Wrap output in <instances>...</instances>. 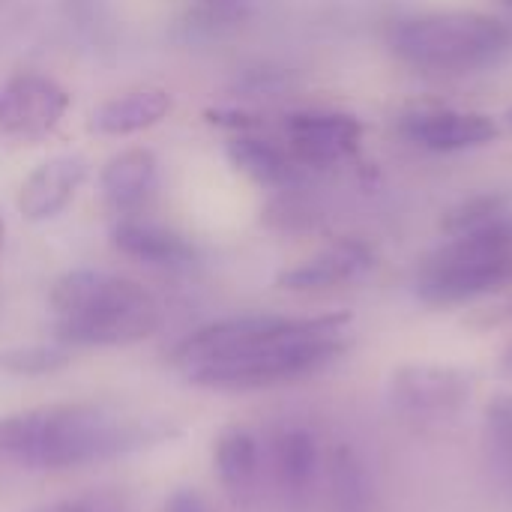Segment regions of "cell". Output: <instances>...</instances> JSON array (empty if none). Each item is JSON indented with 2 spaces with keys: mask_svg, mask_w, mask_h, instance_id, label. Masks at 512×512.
I'll use <instances>...</instances> for the list:
<instances>
[{
  "mask_svg": "<svg viewBox=\"0 0 512 512\" xmlns=\"http://www.w3.org/2000/svg\"><path fill=\"white\" fill-rule=\"evenodd\" d=\"M168 420L123 417L105 405H45L0 417V462L36 471H66L108 462L177 438Z\"/></svg>",
  "mask_w": 512,
  "mask_h": 512,
  "instance_id": "6da1fadb",
  "label": "cell"
},
{
  "mask_svg": "<svg viewBox=\"0 0 512 512\" xmlns=\"http://www.w3.org/2000/svg\"><path fill=\"white\" fill-rule=\"evenodd\" d=\"M351 312L294 318L285 330L237 351L186 366V378L210 390H264L309 378L345 351Z\"/></svg>",
  "mask_w": 512,
  "mask_h": 512,
  "instance_id": "7a4b0ae2",
  "label": "cell"
},
{
  "mask_svg": "<svg viewBox=\"0 0 512 512\" xmlns=\"http://www.w3.org/2000/svg\"><path fill=\"white\" fill-rule=\"evenodd\" d=\"M57 342L66 348H117L159 333L162 306L135 279L105 270H72L51 288Z\"/></svg>",
  "mask_w": 512,
  "mask_h": 512,
  "instance_id": "3957f363",
  "label": "cell"
},
{
  "mask_svg": "<svg viewBox=\"0 0 512 512\" xmlns=\"http://www.w3.org/2000/svg\"><path fill=\"white\" fill-rule=\"evenodd\" d=\"M390 54L423 75H477L512 54V21L474 9L396 18L384 36Z\"/></svg>",
  "mask_w": 512,
  "mask_h": 512,
  "instance_id": "277c9868",
  "label": "cell"
},
{
  "mask_svg": "<svg viewBox=\"0 0 512 512\" xmlns=\"http://www.w3.org/2000/svg\"><path fill=\"white\" fill-rule=\"evenodd\" d=\"M512 285V216L450 234L417 270L414 291L429 309H453Z\"/></svg>",
  "mask_w": 512,
  "mask_h": 512,
  "instance_id": "5b68a950",
  "label": "cell"
},
{
  "mask_svg": "<svg viewBox=\"0 0 512 512\" xmlns=\"http://www.w3.org/2000/svg\"><path fill=\"white\" fill-rule=\"evenodd\" d=\"M363 132V120L348 111L306 108L285 117L288 150L306 168H333L342 159L354 156Z\"/></svg>",
  "mask_w": 512,
  "mask_h": 512,
  "instance_id": "8992f818",
  "label": "cell"
},
{
  "mask_svg": "<svg viewBox=\"0 0 512 512\" xmlns=\"http://www.w3.org/2000/svg\"><path fill=\"white\" fill-rule=\"evenodd\" d=\"M69 108V93L48 75L15 72L0 84V138L48 135Z\"/></svg>",
  "mask_w": 512,
  "mask_h": 512,
  "instance_id": "52a82bcc",
  "label": "cell"
},
{
  "mask_svg": "<svg viewBox=\"0 0 512 512\" xmlns=\"http://www.w3.org/2000/svg\"><path fill=\"white\" fill-rule=\"evenodd\" d=\"M474 396V378L456 366L411 363L399 366L390 378V399L399 411L414 417L459 414Z\"/></svg>",
  "mask_w": 512,
  "mask_h": 512,
  "instance_id": "ba28073f",
  "label": "cell"
},
{
  "mask_svg": "<svg viewBox=\"0 0 512 512\" xmlns=\"http://www.w3.org/2000/svg\"><path fill=\"white\" fill-rule=\"evenodd\" d=\"M399 135L426 153H465L501 138V123L486 111L423 108L399 120Z\"/></svg>",
  "mask_w": 512,
  "mask_h": 512,
  "instance_id": "9c48e42d",
  "label": "cell"
},
{
  "mask_svg": "<svg viewBox=\"0 0 512 512\" xmlns=\"http://www.w3.org/2000/svg\"><path fill=\"white\" fill-rule=\"evenodd\" d=\"M372 267H375V249L366 240L345 237V240L324 246L321 252H315L306 261L285 267L276 276V288L291 291V294L330 291V288H339V285H348V282L366 276Z\"/></svg>",
  "mask_w": 512,
  "mask_h": 512,
  "instance_id": "30bf717a",
  "label": "cell"
},
{
  "mask_svg": "<svg viewBox=\"0 0 512 512\" xmlns=\"http://www.w3.org/2000/svg\"><path fill=\"white\" fill-rule=\"evenodd\" d=\"M159 189V162L153 150L132 147L111 156L99 171L102 201L117 213V219L141 216Z\"/></svg>",
  "mask_w": 512,
  "mask_h": 512,
  "instance_id": "8fae6325",
  "label": "cell"
},
{
  "mask_svg": "<svg viewBox=\"0 0 512 512\" xmlns=\"http://www.w3.org/2000/svg\"><path fill=\"white\" fill-rule=\"evenodd\" d=\"M87 177V159L81 153H60L45 159L18 192V213L27 222H48L66 210Z\"/></svg>",
  "mask_w": 512,
  "mask_h": 512,
  "instance_id": "7c38bea8",
  "label": "cell"
},
{
  "mask_svg": "<svg viewBox=\"0 0 512 512\" xmlns=\"http://www.w3.org/2000/svg\"><path fill=\"white\" fill-rule=\"evenodd\" d=\"M111 243L126 258L150 267H186L195 258V249L186 237L141 216L117 219L111 228Z\"/></svg>",
  "mask_w": 512,
  "mask_h": 512,
  "instance_id": "4fadbf2b",
  "label": "cell"
},
{
  "mask_svg": "<svg viewBox=\"0 0 512 512\" xmlns=\"http://www.w3.org/2000/svg\"><path fill=\"white\" fill-rule=\"evenodd\" d=\"M171 108H174V99L168 90H159V87L129 90L123 96L102 102L90 114V129L99 135H111V138L135 135L162 123L171 114Z\"/></svg>",
  "mask_w": 512,
  "mask_h": 512,
  "instance_id": "5bb4252c",
  "label": "cell"
},
{
  "mask_svg": "<svg viewBox=\"0 0 512 512\" xmlns=\"http://www.w3.org/2000/svg\"><path fill=\"white\" fill-rule=\"evenodd\" d=\"M225 153L231 165L261 189H285L300 177V162L291 156V150L258 135L240 132L228 141Z\"/></svg>",
  "mask_w": 512,
  "mask_h": 512,
  "instance_id": "9a60e30c",
  "label": "cell"
},
{
  "mask_svg": "<svg viewBox=\"0 0 512 512\" xmlns=\"http://www.w3.org/2000/svg\"><path fill=\"white\" fill-rule=\"evenodd\" d=\"M273 468L279 489L291 501H303L318 477L321 450L309 429H285L273 444Z\"/></svg>",
  "mask_w": 512,
  "mask_h": 512,
  "instance_id": "2e32d148",
  "label": "cell"
},
{
  "mask_svg": "<svg viewBox=\"0 0 512 512\" xmlns=\"http://www.w3.org/2000/svg\"><path fill=\"white\" fill-rule=\"evenodd\" d=\"M213 468L219 474V483L234 498H246L255 489L258 471H261L258 438L249 429H243V426L225 429L216 438V447H213Z\"/></svg>",
  "mask_w": 512,
  "mask_h": 512,
  "instance_id": "e0dca14e",
  "label": "cell"
},
{
  "mask_svg": "<svg viewBox=\"0 0 512 512\" xmlns=\"http://www.w3.org/2000/svg\"><path fill=\"white\" fill-rule=\"evenodd\" d=\"M327 486L333 512H378L372 477L351 447L333 450L327 462Z\"/></svg>",
  "mask_w": 512,
  "mask_h": 512,
  "instance_id": "ac0fdd59",
  "label": "cell"
},
{
  "mask_svg": "<svg viewBox=\"0 0 512 512\" xmlns=\"http://www.w3.org/2000/svg\"><path fill=\"white\" fill-rule=\"evenodd\" d=\"M483 444L495 483L512 498V396L498 393L483 414Z\"/></svg>",
  "mask_w": 512,
  "mask_h": 512,
  "instance_id": "d6986e66",
  "label": "cell"
},
{
  "mask_svg": "<svg viewBox=\"0 0 512 512\" xmlns=\"http://www.w3.org/2000/svg\"><path fill=\"white\" fill-rule=\"evenodd\" d=\"M69 348L66 345H27V348H9L0 351V372L6 375H24V378H39L60 372L69 366Z\"/></svg>",
  "mask_w": 512,
  "mask_h": 512,
  "instance_id": "ffe728a7",
  "label": "cell"
},
{
  "mask_svg": "<svg viewBox=\"0 0 512 512\" xmlns=\"http://www.w3.org/2000/svg\"><path fill=\"white\" fill-rule=\"evenodd\" d=\"M33 512H126V504L117 492H84V495H75V498H63V501H54V504H45Z\"/></svg>",
  "mask_w": 512,
  "mask_h": 512,
  "instance_id": "44dd1931",
  "label": "cell"
},
{
  "mask_svg": "<svg viewBox=\"0 0 512 512\" xmlns=\"http://www.w3.org/2000/svg\"><path fill=\"white\" fill-rule=\"evenodd\" d=\"M249 0H201L198 15L204 18V24L210 27H222V24H237L246 18Z\"/></svg>",
  "mask_w": 512,
  "mask_h": 512,
  "instance_id": "7402d4cb",
  "label": "cell"
},
{
  "mask_svg": "<svg viewBox=\"0 0 512 512\" xmlns=\"http://www.w3.org/2000/svg\"><path fill=\"white\" fill-rule=\"evenodd\" d=\"M165 512H207L204 507V498L195 492V489H180L168 498Z\"/></svg>",
  "mask_w": 512,
  "mask_h": 512,
  "instance_id": "603a6c76",
  "label": "cell"
},
{
  "mask_svg": "<svg viewBox=\"0 0 512 512\" xmlns=\"http://www.w3.org/2000/svg\"><path fill=\"white\" fill-rule=\"evenodd\" d=\"M504 123H507V129H510V132H512V105H510V108H507V114H504Z\"/></svg>",
  "mask_w": 512,
  "mask_h": 512,
  "instance_id": "cb8c5ba5",
  "label": "cell"
},
{
  "mask_svg": "<svg viewBox=\"0 0 512 512\" xmlns=\"http://www.w3.org/2000/svg\"><path fill=\"white\" fill-rule=\"evenodd\" d=\"M0 246H3V219H0Z\"/></svg>",
  "mask_w": 512,
  "mask_h": 512,
  "instance_id": "d4e9b609",
  "label": "cell"
},
{
  "mask_svg": "<svg viewBox=\"0 0 512 512\" xmlns=\"http://www.w3.org/2000/svg\"><path fill=\"white\" fill-rule=\"evenodd\" d=\"M507 3H510V6H512V0H507Z\"/></svg>",
  "mask_w": 512,
  "mask_h": 512,
  "instance_id": "484cf974",
  "label": "cell"
},
{
  "mask_svg": "<svg viewBox=\"0 0 512 512\" xmlns=\"http://www.w3.org/2000/svg\"><path fill=\"white\" fill-rule=\"evenodd\" d=\"M510 360H512V357H510Z\"/></svg>",
  "mask_w": 512,
  "mask_h": 512,
  "instance_id": "4316f807",
  "label": "cell"
}]
</instances>
